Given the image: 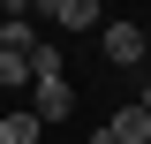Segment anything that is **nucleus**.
Returning <instances> with one entry per match:
<instances>
[{
	"label": "nucleus",
	"mask_w": 151,
	"mask_h": 144,
	"mask_svg": "<svg viewBox=\"0 0 151 144\" xmlns=\"http://www.w3.org/2000/svg\"><path fill=\"white\" fill-rule=\"evenodd\" d=\"M38 129H45V114L23 106V114H0V144H38Z\"/></svg>",
	"instance_id": "4"
},
{
	"label": "nucleus",
	"mask_w": 151,
	"mask_h": 144,
	"mask_svg": "<svg viewBox=\"0 0 151 144\" xmlns=\"http://www.w3.org/2000/svg\"><path fill=\"white\" fill-rule=\"evenodd\" d=\"M0 84H30V46H0Z\"/></svg>",
	"instance_id": "6"
},
{
	"label": "nucleus",
	"mask_w": 151,
	"mask_h": 144,
	"mask_svg": "<svg viewBox=\"0 0 151 144\" xmlns=\"http://www.w3.org/2000/svg\"><path fill=\"white\" fill-rule=\"evenodd\" d=\"M144 53H151V38L136 23H106V61L113 68H144Z\"/></svg>",
	"instance_id": "1"
},
{
	"label": "nucleus",
	"mask_w": 151,
	"mask_h": 144,
	"mask_svg": "<svg viewBox=\"0 0 151 144\" xmlns=\"http://www.w3.org/2000/svg\"><path fill=\"white\" fill-rule=\"evenodd\" d=\"M30 106L45 114V121H68V106H76V91L60 84V76H30Z\"/></svg>",
	"instance_id": "2"
},
{
	"label": "nucleus",
	"mask_w": 151,
	"mask_h": 144,
	"mask_svg": "<svg viewBox=\"0 0 151 144\" xmlns=\"http://www.w3.org/2000/svg\"><path fill=\"white\" fill-rule=\"evenodd\" d=\"M106 137H113V144H144V137H151V106H144V99H136V106H121V114L106 121Z\"/></svg>",
	"instance_id": "3"
},
{
	"label": "nucleus",
	"mask_w": 151,
	"mask_h": 144,
	"mask_svg": "<svg viewBox=\"0 0 151 144\" xmlns=\"http://www.w3.org/2000/svg\"><path fill=\"white\" fill-rule=\"evenodd\" d=\"M30 76H60V46L38 38V46H30Z\"/></svg>",
	"instance_id": "7"
},
{
	"label": "nucleus",
	"mask_w": 151,
	"mask_h": 144,
	"mask_svg": "<svg viewBox=\"0 0 151 144\" xmlns=\"http://www.w3.org/2000/svg\"><path fill=\"white\" fill-rule=\"evenodd\" d=\"M38 15H45V23H53V0H38Z\"/></svg>",
	"instance_id": "8"
},
{
	"label": "nucleus",
	"mask_w": 151,
	"mask_h": 144,
	"mask_svg": "<svg viewBox=\"0 0 151 144\" xmlns=\"http://www.w3.org/2000/svg\"><path fill=\"white\" fill-rule=\"evenodd\" d=\"M144 144H151V137H144Z\"/></svg>",
	"instance_id": "12"
},
{
	"label": "nucleus",
	"mask_w": 151,
	"mask_h": 144,
	"mask_svg": "<svg viewBox=\"0 0 151 144\" xmlns=\"http://www.w3.org/2000/svg\"><path fill=\"white\" fill-rule=\"evenodd\" d=\"M98 144H113V137H106V129H98Z\"/></svg>",
	"instance_id": "10"
},
{
	"label": "nucleus",
	"mask_w": 151,
	"mask_h": 144,
	"mask_svg": "<svg viewBox=\"0 0 151 144\" xmlns=\"http://www.w3.org/2000/svg\"><path fill=\"white\" fill-rule=\"evenodd\" d=\"M53 23H68V31H91V23H98V0H53Z\"/></svg>",
	"instance_id": "5"
},
{
	"label": "nucleus",
	"mask_w": 151,
	"mask_h": 144,
	"mask_svg": "<svg viewBox=\"0 0 151 144\" xmlns=\"http://www.w3.org/2000/svg\"><path fill=\"white\" fill-rule=\"evenodd\" d=\"M0 38H8V15H0Z\"/></svg>",
	"instance_id": "9"
},
{
	"label": "nucleus",
	"mask_w": 151,
	"mask_h": 144,
	"mask_svg": "<svg viewBox=\"0 0 151 144\" xmlns=\"http://www.w3.org/2000/svg\"><path fill=\"white\" fill-rule=\"evenodd\" d=\"M144 106H151V84H144Z\"/></svg>",
	"instance_id": "11"
}]
</instances>
